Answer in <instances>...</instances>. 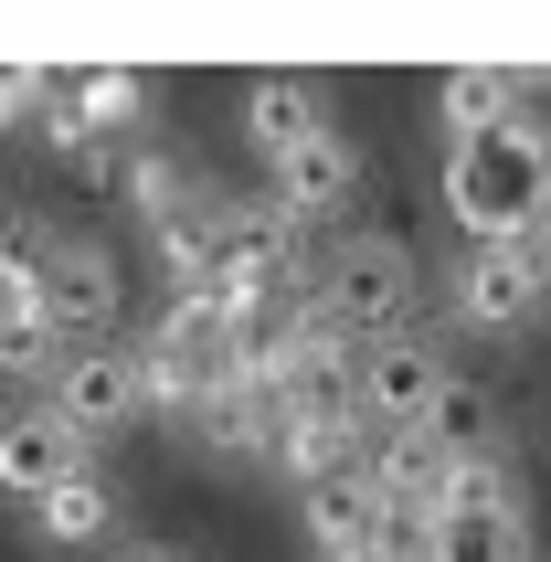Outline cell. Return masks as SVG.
Masks as SVG:
<instances>
[{
  "label": "cell",
  "mask_w": 551,
  "mask_h": 562,
  "mask_svg": "<svg viewBox=\"0 0 551 562\" xmlns=\"http://www.w3.org/2000/svg\"><path fill=\"white\" fill-rule=\"evenodd\" d=\"M551 297V266L530 234H509V245H466L457 266V318L466 329H530V308Z\"/></svg>",
  "instance_id": "8992f818"
},
{
  "label": "cell",
  "mask_w": 551,
  "mask_h": 562,
  "mask_svg": "<svg viewBox=\"0 0 551 562\" xmlns=\"http://www.w3.org/2000/svg\"><path fill=\"white\" fill-rule=\"evenodd\" d=\"M446 213H457L466 245H509V234H541L551 223V138L530 117L488 127L446 149Z\"/></svg>",
  "instance_id": "6da1fadb"
},
{
  "label": "cell",
  "mask_w": 551,
  "mask_h": 562,
  "mask_svg": "<svg viewBox=\"0 0 551 562\" xmlns=\"http://www.w3.org/2000/svg\"><path fill=\"white\" fill-rule=\"evenodd\" d=\"M318 127H329V95L307 86V75H266V86H245V149L266 159V170H286Z\"/></svg>",
  "instance_id": "9c48e42d"
},
{
  "label": "cell",
  "mask_w": 551,
  "mask_h": 562,
  "mask_svg": "<svg viewBox=\"0 0 551 562\" xmlns=\"http://www.w3.org/2000/svg\"><path fill=\"white\" fill-rule=\"evenodd\" d=\"M446 350L425 329H403V340H371L361 350V425L371 436H425V414L446 404Z\"/></svg>",
  "instance_id": "277c9868"
},
{
  "label": "cell",
  "mask_w": 551,
  "mask_h": 562,
  "mask_svg": "<svg viewBox=\"0 0 551 562\" xmlns=\"http://www.w3.org/2000/svg\"><path fill=\"white\" fill-rule=\"evenodd\" d=\"M75 468H95V446L75 436V425H64V414L43 404V393L0 414V499L43 509V499H54V488H64V477H75Z\"/></svg>",
  "instance_id": "5b68a950"
},
{
  "label": "cell",
  "mask_w": 551,
  "mask_h": 562,
  "mask_svg": "<svg viewBox=\"0 0 551 562\" xmlns=\"http://www.w3.org/2000/svg\"><path fill=\"white\" fill-rule=\"evenodd\" d=\"M414 297H425V277H414V245H403V234H350V245L318 266V318H329L350 350L403 340V329H414Z\"/></svg>",
  "instance_id": "7a4b0ae2"
},
{
  "label": "cell",
  "mask_w": 551,
  "mask_h": 562,
  "mask_svg": "<svg viewBox=\"0 0 551 562\" xmlns=\"http://www.w3.org/2000/svg\"><path fill=\"white\" fill-rule=\"evenodd\" d=\"M435 562H530V520H509V509H435Z\"/></svg>",
  "instance_id": "4fadbf2b"
},
{
  "label": "cell",
  "mask_w": 551,
  "mask_h": 562,
  "mask_svg": "<svg viewBox=\"0 0 551 562\" xmlns=\"http://www.w3.org/2000/svg\"><path fill=\"white\" fill-rule=\"evenodd\" d=\"M350 191H361V149H350L339 127H318V138H307V149L286 159V170H276V191H266V202H276V213H286V223L307 234V223H318V213H339Z\"/></svg>",
  "instance_id": "30bf717a"
},
{
  "label": "cell",
  "mask_w": 551,
  "mask_h": 562,
  "mask_svg": "<svg viewBox=\"0 0 551 562\" xmlns=\"http://www.w3.org/2000/svg\"><path fill=\"white\" fill-rule=\"evenodd\" d=\"M106 520H117V488H106L95 468H75V477L54 488V499L32 509V531L54 541V552H86V541H106Z\"/></svg>",
  "instance_id": "7c38bea8"
},
{
  "label": "cell",
  "mask_w": 551,
  "mask_h": 562,
  "mask_svg": "<svg viewBox=\"0 0 551 562\" xmlns=\"http://www.w3.org/2000/svg\"><path fill=\"white\" fill-rule=\"evenodd\" d=\"M509 86H520V75H509V64H457V75H446V86H435V117H446V138H488V127H509L520 117V106H509Z\"/></svg>",
  "instance_id": "8fae6325"
},
{
  "label": "cell",
  "mask_w": 551,
  "mask_h": 562,
  "mask_svg": "<svg viewBox=\"0 0 551 562\" xmlns=\"http://www.w3.org/2000/svg\"><path fill=\"white\" fill-rule=\"evenodd\" d=\"M446 509H509V520H530L520 457H509V446H477V457H457V468H446Z\"/></svg>",
  "instance_id": "5bb4252c"
},
{
  "label": "cell",
  "mask_w": 551,
  "mask_h": 562,
  "mask_svg": "<svg viewBox=\"0 0 551 562\" xmlns=\"http://www.w3.org/2000/svg\"><path fill=\"white\" fill-rule=\"evenodd\" d=\"M43 404L64 414V425H75V436H117L127 414H149V382H138V350H117V340H95V350H75V361H64V382L54 393H43Z\"/></svg>",
  "instance_id": "52a82bcc"
},
{
  "label": "cell",
  "mask_w": 551,
  "mask_h": 562,
  "mask_svg": "<svg viewBox=\"0 0 551 562\" xmlns=\"http://www.w3.org/2000/svg\"><path fill=\"white\" fill-rule=\"evenodd\" d=\"M297 531H307V552H318V562H329V552H361V541L382 531V488H371L361 457L297 488Z\"/></svg>",
  "instance_id": "ba28073f"
},
{
  "label": "cell",
  "mask_w": 551,
  "mask_h": 562,
  "mask_svg": "<svg viewBox=\"0 0 551 562\" xmlns=\"http://www.w3.org/2000/svg\"><path fill=\"white\" fill-rule=\"evenodd\" d=\"M425 436L446 446V457H477V446H498V404H488V393H457V382H446V404L425 414Z\"/></svg>",
  "instance_id": "2e32d148"
},
{
  "label": "cell",
  "mask_w": 551,
  "mask_h": 562,
  "mask_svg": "<svg viewBox=\"0 0 551 562\" xmlns=\"http://www.w3.org/2000/svg\"><path fill=\"white\" fill-rule=\"evenodd\" d=\"M127 202H138V213H149V223H170V213H191V202H202V191H191V170H181V159H170V149H149V159H127Z\"/></svg>",
  "instance_id": "9a60e30c"
},
{
  "label": "cell",
  "mask_w": 551,
  "mask_h": 562,
  "mask_svg": "<svg viewBox=\"0 0 551 562\" xmlns=\"http://www.w3.org/2000/svg\"><path fill=\"white\" fill-rule=\"evenodd\" d=\"M32 297H43V318H54L75 350H95L106 329H117L127 277H117V255L86 245V234H43V245H32Z\"/></svg>",
  "instance_id": "3957f363"
},
{
  "label": "cell",
  "mask_w": 551,
  "mask_h": 562,
  "mask_svg": "<svg viewBox=\"0 0 551 562\" xmlns=\"http://www.w3.org/2000/svg\"><path fill=\"white\" fill-rule=\"evenodd\" d=\"M54 106V86L32 75V64H0V127H22V117H43Z\"/></svg>",
  "instance_id": "e0dca14e"
},
{
  "label": "cell",
  "mask_w": 551,
  "mask_h": 562,
  "mask_svg": "<svg viewBox=\"0 0 551 562\" xmlns=\"http://www.w3.org/2000/svg\"><path fill=\"white\" fill-rule=\"evenodd\" d=\"M329 562H382V552H371V541H361V552H329Z\"/></svg>",
  "instance_id": "d6986e66"
},
{
  "label": "cell",
  "mask_w": 551,
  "mask_h": 562,
  "mask_svg": "<svg viewBox=\"0 0 551 562\" xmlns=\"http://www.w3.org/2000/svg\"><path fill=\"white\" fill-rule=\"evenodd\" d=\"M117 562H191V552H170V541H127Z\"/></svg>",
  "instance_id": "ac0fdd59"
}]
</instances>
